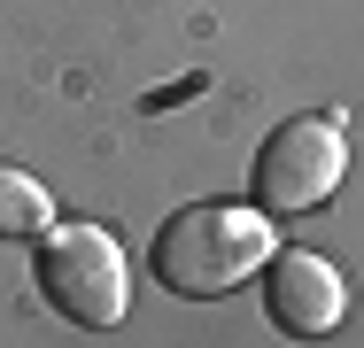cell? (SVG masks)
<instances>
[{
	"instance_id": "cell-3",
	"label": "cell",
	"mask_w": 364,
	"mask_h": 348,
	"mask_svg": "<svg viewBox=\"0 0 364 348\" xmlns=\"http://www.w3.org/2000/svg\"><path fill=\"white\" fill-rule=\"evenodd\" d=\"M349 170V139L341 116H287L279 132L256 147V170H248V194L256 209H318Z\"/></svg>"
},
{
	"instance_id": "cell-4",
	"label": "cell",
	"mask_w": 364,
	"mask_h": 348,
	"mask_svg": "<svg viewBox=\"0 0 364 348\" xmlns=\"http://www.w3.org/2000/svg\"><path fill=\"white\" fill-rule=\"evenodd\" d=\"M264 310L294 341H326L341 325V310H349V286L310 248H272V263H264Z\"/></svg>"
},
{
	"instance_id": "cell-1",
	"label": "cell",
	"mask_w": 364,
	"mask_h": 348,
	"mask_svg": "<svg viewBox=\"0 0 364 348\" xmlns=\"http://www.w3.org/2000/svg\"><path fill=\"white\" fill-rule=\"evenodd\" d=\"M272 224H264V209H240V202H194L178 209L163 232H155V278L171 286V294H186V302H218L232 286H248V278L272 263Z\"/></svg>"
},
{
	"instance_id": "cell-5",
	"label": "cell",
	"mask_w": 364,
	"mask_h": 348,
	"mask_svg": "<svg viewBox=\"0 0 364 348\" xmlns=\"http://www.w3.org/2000/svg\"><path fill=\"white\" fill-rule=\"evenodd\" d=\"M47 186L31 178V170H16V163H0V240H16V232H47Z\"/></svg>"
},
{
	"instance_id": "cell-2",
	"label": "cell",
	"mask_w": 364,
	"mask_h": 348,
	"mask_svg": "<svg viewBox=\"0 0 364 348\" xmlns=\"http://www.w3.org/2000/svg\"><path fill=\"white\" fill-rule=\"evenodd\" d=\"M39 286L70 325H124V310H132L124 248L101 224H55L39 248Z\"/></svg>"
}]
</instances>
